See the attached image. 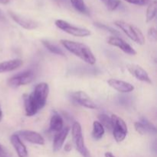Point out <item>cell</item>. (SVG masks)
Here are the masks:
<instances>
[{"label":"cell","mask_w":157,"mask_h":157,"mask_svg":"<svg viewBox=\"0 0 157 157\" xmlns=\"http://www.w3.org/2000/svg\"><path fill=\"white\" fill-rule=\"evenodd\" d=\"M71 97L74 102L87 109L93 110L98 107L93 100L90 98V96H88V94L84 91H81V90L75 91L71 94Z\"/></svg>","instance_id":"9"},{"label":"cell","mask_w":157,"mask_h":157,"mask_svg":"<svg viewBox=\"0 0 157 157\" xmlns=\"http://www.w3.org/2000/svg\"><path fill=\"white\" fill-rule=\"evenodd\" d=\"M9 0H0V4H3V5H6L9 2Z\"/></svg>","instance_id":"32"},{"label":"cell","mask_w":157,"mask_h":157,"mask_svg":"<svg viewBox=\"0 0 157 157\" xmlns=\"http://www.w3.org/2000/svg\"><path fill=\"white\" fill-rule=\"evenodd\" d=\"M127 2L130 3V4L136 5V6H147L150 2V0H124Z\"/></svg>","instance_id":"26"},{"label":"cell","mask_w":157,"mask_h":157,"mask_svg":"<svg viewBox=\"0 0 157 157\" xmlns=\"http://www.w3.org/2000/svg\"><path fill=\"white\" fill-rule=\"evenodd\" d=\"M49 94V86L47 83L41 82L35 86L30 94L23 95L25 114L32 117L44 108Z\"/></svg>","instance_id":"1"},{"label":"cell","mask_w":157,"mask_h":157,"mask_svg":"<svg viewBox=\"0 0 157 157\" xmlns=\"http://www.w3.org/2000/svg\"><path fill=\"white\" fill-rule=\"evenodd\" d=\"M114 25L117 28H119L122 32L125 33L128 38H130L132 41L136 42L140 45H144L145 44V36L141 32L140 29L133 24L126 22L122 20H117L114 21Z\"/></svg>","instance_id":"3"},{"label":"cell","mask_w":157,"mask_h":157,"mask_svg":"<svg viewBox=\"0 0 157 157\" xmlns=\"http://www.w3.org/2000/svg\"><path fill=\"white\" fill-rule=\"evenodd\" d=\"M127 68L128 71L130 72V75H133L138 81L148 83V84H152V81L150 79V76H149L148 73L147 72V71L140 65L130 64L127 66Z\"/></svg>","instance_id":"12"},{"label":"cell","mask_w":157,"mask_h":157,"mask_svg":"<svg viewBox=\"0 0 157 157\" xmlns=\"http://www.w3.org/2000/svg\"><path fill=\"white\" fill-rule=\"evenodd\" d=\"M90 157H91V156H90Z\"/></svg>","instance_id":"35"},{"label":"cell","mask_w":157,"mask_h":157,"mask_svg":"<svg viewBox=\"0 0 157 157\" xmlns=\"http://www.w3.org/2000/svg\"><path fill=\"white\" fill-rule=\"evenodd\" d=\"M10 141L12 147H14L15 150L16 151L18 157H29L27 148L25 146V144H23L21 140L15 133L11 136Z\"/></svg>","instance_id":"16"},{"label":"cell","mask_w":157,"mask_h":157,"mask_svg":"<svg viewBox=\"0 0 157 157\" xmlns=\"http://www.w3.org/2000/svg\"><path fill=\"white\" fill-rule=\"evenodd\" d=\"M107 84L112 88L122 94L130 93V92L133 91L135 88L134 86L130 84V83L121 81V80L113 79V78L109 79L107 81Z\"/></svg>","instance_id":"13"},{"label":"cell","mask_w":157,"mask_h":157,"mask_svg":"<svg viewBox=\"0 0 157 157\" xmlns=\"http://www.w3.org/2000/svg\"><path fill=\"white\" fill-rule=\"evenodd\" d=\"M156 8L157 2L156 0L153 2H150L149 3V6L147 9V13H146V21L147 22H150L154 19L156 15Z\"/></svg>","instance_id":"20"},{"label":"cell","mask_w":157,"mask_h":157,"mask_svg":"<svg viewBox=\"0 0 157 157\" xmlns=\"http://www.w3.org/2000/svg\"><path fill=\"white\" fill-rule=\"evenodd\" d=\"M104 156H105V157H116L114 156V155L113 154V153H110V152H107V153H105V154H104Z\"/></svg>","instance_id":"31"},{"label":"cell","mask_w":157,"mask_h":157,"mask_svg":"<svg viewBox=\"0 0 157 157\" xmlns=\"http://www.w3.org/2000/svg\"><path fill=\"white\" fill-rule=\"evenodd\" d=\"M98 119H99V122L104 127V128L107 129L109 130H112L111 118L110 117H108V115L105 114V113L100 114L98 116Z\"/></svg>","instance_id":"23"},{"label":"cell","mask_w":157,"mask_h":157,"mask_svg":"<svg viewBox=\"0 0 157 157\" xmlns=\"http://www.w3.org/2000/svg\"><path fill=\"white\" fill-rule=\"evenodd\" d=\"M9 14L12 19L23 29H27V30H33L38 27V23L31 18H26L14 12H9Z\"/></svg>","instance_id":"11"},{"label":"cell","mask_w":157,"mask_h":157,"mask_svg":"<svg viewBox=\"0 0 157 157\" xmlns=\"http://www.w3.org/2000/svg\"><path fill=\"white\" fill-rule=\"evenodd\" d=\"M72 149V145L70 144V143H67V144H65L64 146V151L66 152H70Z\"/></svg>","instance_id":"29"},{"label":"cell","mask_w":157,"mask_h":157,"mask_svg":"<svg viewBox=\"0 0 157 157\" xmlns=\"http://www.w3.org/2000/svg\"><path fill=\"white\" fill-rule=\"evenodd\" d=\"M2 117H3V114H2V110L1 107H0V122L2 121Z\"/></svg>","instance_id":"33"},{"label":"cell","mask_w":157,"mask_h":157,"mask_svg":"<svg viewBox=\"0 0 157 157\" xmlns=\"http://www.w3.org/2000/svg\"><path fill=\"white\" fill-rule=\"evenodd\" d=\"M71 128L69 127H65L61 130V131L56 133L55 135L53 140V151L54 152H58L62 147L64 146L65 140L67 138V135H68L69 132H70Z\"/></svg>","instance_id":"15"},{"label":"cell","mask_w":157,"mask_h":157,"mask_svg":"<svg viewBox=\"0 0 157 157\" xmlns=\"http://www.w3.org/2000/svg\"><path fill=\"white\" fill-rule=\"evenodd\" d=\"M107 9L110 11H114L118 8V6L121 4L120 0H101Z\"/></svg>","instance_id":"24"},{"label":"cell","mask_w":157,"mask_h":157,"mask_svg":"<svg viewBox=\"0 0 157 157\" xmlns=\"http://www.w3.org/2000/svg\"><path fill=\"white\" fill-rule=\"evenodd\" d=\"M64 128V120L61 115L55 113L50 120V130L55 133L61 131Z\"/></svg>","instance_id":"18"},{"label":"cell","mask_w":157,"mask_h":157,"mask_svg":"<svg viewBox=\"0 0 157 157\" xmlns=\"http://www.w3.org/2000/svg\"><path fill=\"white\" fill-rule=\"evenodd\" d=\"M41 43H42L43 45L44 46L45 48H47L49 52H51L52 53L55 54V55H61V56L65 57V54L64 52L58 46H57L56 44H52L50 41H47V40H41Z\"/></svg>","instance_id":"21"},{"label":"cell","mask_w":157,"mask_h":157,"mask_svg":"<svg viewBox=\"0 0 157 157\" xmlns=\"http://www.w3.org/2000/svg\"><path fill=\"white\" fill-rule=\"evenodd\" d=\"M105 133V129L104 128L99 121H94L93 123V130H92V136L96 140L102 139Z\"/></svg>","instance_id":"19"},{"label":"cell","mask_w":157,"mask_h":157,"mask_svg":"<svg viewBox=\"0 0 157 157\" xmlns=\"http://www.w3.org/2000/svg\"><path fill=\"white\" fill-rule=\"evenodd\" d=\"M134 128L140 135L155 134L156 133V127L146 118H143L140 121L135 123Z\"/></svg>","instance_id":"14"},{"label":"cell","mask_w":157,"mask_h":157,"mask_svg":"<svg viewBox=\"0 0 157 157\" xmlns=\"http://www.w3.org/2000/svg\"><path fill=\"white\" fill-rule=\"evenodd\" d=\"M148 36L149 38L152 41H156V38H157V34H156V29L155 28L152 27L149 29L148 31Z\"/></svg>","instance_id":"27"},{"label":"cell","mask_w":157,"mask_h":157,"mask_svg":"<svg viewBox=\"0 0 157 157\" xmlns=\"http://www.w3.org/2000/svg\"><path fill=\"white\" fill-rule=\"evenodd\" d=\"M112 130L113 136L117 143H121L125 140L128 133V128L125 121L117 114H112Z\"/></svg>","instance_id":"5"},{"label":"cell","mask_w":157,"mask_h":157,"mask_svg":"<svg viewBox=\"0 0 157 157\" xmlns=\"http://www.w3.org/2000/svg\"><path fill=\"white\" fill-rule=\"evenodd\" d=\"M72 139L76 150L79 152L83 157H90V153L84 144V139L83 136L82 128L79 122H75L71 128Z\"/></svg>","instance_id":"4"},{"label":"cell","mask_w":157,"mask_h":157,"mask_svg":"<svg viewBox=\"0 0 157 157\" xmlns=\"http://www.w3.org/2000/svg\"><path fill=\"white\" fill-rule=\"evenodd\" d=\"M6 21V16H5L4 13L2 12V11L0 9V21Z\"/></svg>","instance_id":"30"},{"label":"cell","mask_w":157,"mask_h":157,"mask_svg":"<svg viewBox=\"0 0 157 157\" xmlns=\"http://www.w3.org/2000/svg\"><path fill=\"white\" fill-rule=\"evenodd\" d=\"M94 25L97 26L98 28L99 29H102V30L106 31V32H108L110 33H111L112 35H113V36H120V32L118 31L115 30L114 29H113L112 27L110 26L107 25L105 24H102V23H100V22H95L94 23Z\"/></svg>","instance_id":"25"},{"label":"cell","mask_w":157,"mask_h":157,"mask_svg":"<svg viewBox=\"0 0 157 157\" xmlns=\"http://www.w3.org/2000/svg\"><path fill=\"white\" fill-rule=\"evenodd\" d=\"M55 25L60 29L61 30L64 31L66 33L72 35L75 37H87L91 35L90 30L85 28L78 27V26L73 25L67 21L62 19H57L55 22Z\"/></svg>","instance_id":"7"},{"label":"cell","mask_w":157,"mask_h":157,"mask_svg":"<svg viewBox=\"0 0 157 157\" xmlns=\"http://www.w3.org/2000/svg\"><path fill=\"white\" fill-rule=\"evenodd\" d=\"M107 43L109 44L114 47L118 48L121 49V51L124 52V53L130 55H136V51L130 45V44L124 41L123 38H120L118 36H110L107 39Z\"/></svg>","instance_id":"10"},{"label":"cell","mask_w":157,"mask_h":157,"mask_svg":"<svg viewBox=\"0 0 157 157\" xmlns=\"http://www.w3.org/2000/svg\"><path fill=\"white\" fill-rule=\"evenodd\" d=\"M23 64V61L21 59H12L0 63V74L10 72L16 70Z\"/></svg>","instance_id":"17"},{"label":"cell","mask_w":157,"mask_h":157,"mask_svg":"<svg viewBox=\"0 0 157 157\" xmlns=\"http://www.w3.org/2000/svg\"><path fill=\"white\" fill-rule=\"evenodd\" d=\"M59 1H62V2H64V1H66V0H59Z\"/></svg>","instance_id":"34"},{"label":"cell","mask_w":157,"mask_h":157,"mask_svg":"<svg viewBox=\"0 0 157 157\" xmlns=\"http://www.w3.org/2000/svg\"><path fill=\"white\" fill-rule=\"evenodd\" d=\"M15 133L21 140H24L31 143V144L42 146L44 145V142H45L44 137L40 133H38V132L33 131V130H18Z\"/></svg>","instance_id":"8"},{"label":"cell","mask_w":157,"mask_h":157,"mask_svg":"<svg viewBox=\"0 0 157 157\" xmlns=\"http://www.w3.org/2000/svg\"><path fill=\"white\" fill-rule=\"evenodd\" d=\"M74 9L81 14L87 15L89 13L88 9L84 3V0H70Z\"/></svg>","instance_id":"22"},{"label":"cell","mask_w":157,"mask_h":157,"mask_svg":"<svg viewBox=\"0 0 157 157\" xmlns=\"http://www.w3.org/2000/svg\"><path fill=\"white\" fill-rule=\"evenodd\" d=\"M35 78V73L32 69L24 71L22 72L16 74L14 76L11 77L8 80V85L13 88L27 85L34 81Z\"/></svg>","instance_id":"6"},{"label":"cell","mask_w":157,"mask_h":157,"mask_svg":"<svg viewBox=\"0 0 157 157\" xmlns=\"http://www.w3.org/2000/svg\"><path fill=\"white\" fill-rule=\"evenodd\" d=\"M63 47L68 52L75 55L78 58L90 65H94L96 63V58L90 48L83 43L71 41L67 39H61L60 41Z\"/></svg>","instance_id":"2"},{"label":"cell","mask_w":157,"mask_h":157,"mask_svg":"<svg viewBox=\"0 0 157 157\" xmlns=\"http://www.w3.org/2000/svg\"><path fill=\"white\" fill-rule=\"evenodd\" d=\"M0 157H10L5 147L0 144Z\"/></svg>","instance_id":"28"}]
</instances>
